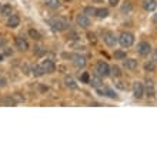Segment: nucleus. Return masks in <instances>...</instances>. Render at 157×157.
<instances>
[{
    "label": "nucleus",
    "mask_w": 157,
    "mask_h": 157,
    "mask_svg": "<svg viewBox=\"0 0 157 157\" xmlns=\"http://www.w3.org/2000/svg\"><path fill=\"white\" fill-rule=\"evenodd\" d=\"M110 71H112L113 76H116V77H120V76H121V71H120V67L119 66L110 67Z\"/></svg>",
    "instance_id": "nucleus-27"
},
{
    "label": "nucleus",
    "mask_w": 157,
    "mask_h": 157,
    "mask_svg": "<svg viewBox=\"0 0 157 157\" xmlns=\"http://www.w3.org/2000/svg\"><path fill=\"white\" fill-rule=\"evenodd\" d=\"M114 57H116V59H126V53H124V52L117 50V52H114Z\"/></svg>",
    "instance_id": "nucleus-29"
},
{
    "label": "nucleus",
    "mask_w": 157,
    "mask_h": 157,
    "mask_svg": "<svg viewBox=\"0 0 157 157\" xmlns=\"http://www.w3.org/2000/svg\"><path fill=\"white\" fill-rule=\"evenodd\" d=\"M94 16H97L99 19H104V17L109 16V10L104 7H100V9H96V14Z\"/></svg>",
    "instance_id": "nucleus-18"
},
{
    "label": "nucleus",
    "mask_w": 157,
    "mask_h": 157,
    "mask_svg": "<svg viewBox=\"0 0 157 157\" xmlns=\"http://www.w3.org/2000/svg\"><path fill=\"white\" fill-rule=\"evenodd\" d=\"M146 96L153 99L156 96V90H154V83L151 80H146Z\"/></svg>",
    "instance_id": "nucleus-11"
},
{
    "label": "nucleus",
    "mask_w": 157,
    "mask_h": 157,
    "mask_svg": "<svg viewBox=\"0 0 157 157\" xmlns=\"http://www.w3.org/2000/svg\"><path fill=\"white\" fill-rule=\"evenodd\" d=\"M87 39H89V41H90V43H96L94 33H87Z\"/></svg>",
    "instance_id": "nucleus-32"
},
{
    "label": "nucleus",
    "mask_w": 157,
    "mask_h": 157,
    "mask_svg": "<svg viewBox=\"0 0 157 157\" xmlns=\"http://www.w3.org/2000/svg\"><path fill=\"white\" fill-rule=\"evenodd\" d=\"M137 52L141 54V56H147V54L151 52V46H150L149 41H140L137 44Z\"/></svg>",
    "instance_id": "nucleus-4"
},
{
    "label": "nucleus",
    "mask_w": 157,
    "mask_h": 157,
    "mask_svg": "<svg viewBox=\"0 0 157 157\" xmlns=\"http://www.w3.org/2000/svg\"><path fill=\"white\" fill-rule=\"evenodd\" d=\"M2 103H3V99H2V97H0V104H2Z\"/></svg>",
    "instance_id": "nucleus-40"
},
{
    "label": "nucleus",
    "mask_w": 157,
    "mask_h": 157,
    "mask_svg": "<svg viewBox=\"0 0 157 157\" xmlns=\"http://www.w3.org/2000/svg\"><path fill=\"white\" fill-rule=\"evenodd\" d=\"M29 36L33 39V40H40V37H41L40 33H39L36 29H30V30H29Z\"/></svg>",
    "instance_id": "nucleus-23"
},
{
    "label": "nucleus",
    "mask_w": 157,
    "mask_h": 157,
    "mask_svg": "<svg viewBox=\"0 0 157 157\" xmlns=\"http://www.w3.org/2000/svg\"><path fill=\"white\" fill-rule=\"evenodd\" d=\"M91 2H94V3H103V0H91Z\"/></svg>",
    "instance_id": "nucleus-38"
},
{
    "label": "nucleus",
    "mask_w": 157,
    "mask_h": 157,
    "mask_svg": "<svg viewBox=\"0 0 157 157\" xmlns=\"http://www.w3.org/2000/svg\"><path fill=\"white\" fill-rule=\"evenodd\" d=\"M84 14H86V16H94V14H96V9L91 7V6H87V7L84 9Z\"/></svg>",
    "instance_id": "nucleus-26"
},
{
    "label": "nucleus",
    "mask_w": 157,
    "mask_h": 157,
    "mask_svg": "<svg viewBox=\"0 0 157 157\" xmlns=\"http://www.w3.org/2000/svg\"><path fill=\"white\" fill-rule=\"evenodd\" d=\"M36 54H37V56H41V54H44V50L41 49V47H36Z\"/></svg>",
    "instance_id": "nucleus-34"
},
{
    "label": "nucleus",
    "mask_w": 157,
    "mask_h": 157,
    "mask_svg": "<svg viewBox=\"0 0 157 157\" xmlns=\"http://www.w3.org/2000/svg\"><path fill=\"white\" fill-rule=\"evenodd\" d=\"M121 12L126 13V14L132 12V4H130V2H126V3L121 6Z\"/></svg>",
    "instance_id": "nucleus-25"
},
{
    "label": "nucleus",
    "mask_w": 157,
    "mask_h": 157,
    "mask_svg": "<svg viewBox=\"0 0 157 157\" xmlns=\"http://www.w3.org/2000/svg\"><path fill=\"white\" fill-rule=\"evenodd\" d=\"M13 97H14V100H16L17 103H20V101H23V100H25V97H23V96H20V93H16V94H13Z\"/></svg>",
    "instance_id": "nucleus-31"
},
{
    "label": "nucleus",
    "mask_w": 157,
    "mask_h": 157,
    "mask_svg": "<svg viewBox=\"0 0 157 157\" xmlns=\"http://www.w3.org/2000/svg\"><path fill=\"white\" fill-rule=\"evenodd\" d=\"M3 103H4V106H16L17 101L14 100L13 96H6V97L3 99Z\"/></svg>",
    "instance_id": "nucleus-20"
},
{
    "label": "nucleus",
    "mask_w": 157,
    "mask_h": 157,
    "mask_svg": "<svg viewBox=\"0 0 157 157\" xmlns=\"http://www.w3.org/2000/svg\"><path fill=\"white\" fill-rule=\"evenodd\" d=\"M73 64H75L77 69H80V67H84L86 66V57L84 56H80V54H75L73 56Z\"/></svg>",
    "instance_id": "nucleus-12"
},
{
    "label": "nucleus",
    "mask_w": 157,
    "mask_h": 157,
    "mask_svg": "<svg viewBox=\"0 0 157 157\" xmlns=\"http://www.w3.org/2000/svg\"><path fill=\"white\" fill-rule=\"evenodd\" d=\"M32 73H33L36 77H40V76L44 75V70L41 69V66H39V64H34V66L32 67Z\"/></svg>",
    "instance_id": "nucleus-19"
},
{
    "label": "nucleus",
    "mask_w": 157,
    "mask_h": 157,
    "mask_svg": "<svg viewBox=\"0 0 157 157\" xmlns=\"http://www.w3.org/2000/svg\"><path fill=\"white\" fill-rule=\"evenodd\" d=\"M44 4L49 9H59L60 7V0H44Z\"/></svg>",
    "instance_id": "nucleus-17"
},
{
    "label": "nucleus",
    "mask_w": 157,
    "mask_h": 157,
    "mask_svg": "<svg viewBox=\"0 0 157 157\" xmlns=\"http://www.w3.org/2000/svg\"><path fill=\"white\" fill-rule=\"evenodd\" d=\"M2 60H3V54H0V62H2Z\"/></svg>",
    "instance_id": "nucleus-39"
},
{
    "label": "nucleus",
    "mask_w": 157,
    "mask_h": 157,
    "mask_svg": "<svg viewBox=\"0 0 157 157\" xmlns=\"http://www.w3.org/2000/svg\"><path fill=\"white\" fill-rule=\"evenodd\" d=\"M76 21H77V25L80 26L82 29H87V27L90 26V19H89V16H86V14H78Z\"/></svg>",
    "instance_id": "nucleus-8"
},
{
    "label": "nucleus",
    "mask_w": 157,
    "mask_h": 157,
    "mask_svg": "<svg viewBox=\"0 0 157 157\" xmlns=\"http://www.w3.org/2000/svg\"><path fill=\"white\" fill-rule=\"evenodd\" d=\"M109 3L112 4V6H117V4H119V0H109Z\"/></svg>",
    "instance_id": "nucleus-35"
},
{
    "label": "nucleus",
    "mask_w": 157,
    "mask_h": 157,
    "mask_svg": "<svg viewBox=\"0 0 157 157\" xmlns=\"http://www.w3.org/2000/svg\"><path fill=\"white\" fill-rule=\"evenodd\" d=\"M133 93H134L136 99H141L143 94H144V86H143V83H140V82L133 83Z\"/></svg>",
    "instance_id": "nucleus-5"
},
{
    "label": "nucleus",
    "mask_w": 157,
    "mask_h": 157,
    "mask_svg": "<svg viewBox=\"0 0 157 157\" xmlns=\"http://www.w3.org/2000/svg\"><path fill=\"white\" fill-rule=\"evenodd\" d=\"M16 47L20 50V52H27V50H29V43H27L26 39L19 36V37H16Z\"/></svg>",
    "instance_id": "nucleus-10"
},
{
    "label": "nucleus",
    "mask_w": 157,
    "mask_h": 157,
    "mask_svg": "<svg viewBox=\"0 0 157 157\" xmlns=\"http://www.w3.org/2000/svg\"><path fill=\"white\" fill-rule=\"evenodd\" d=\"M20 25V17L17 14H10L9 16V20H7V26L10 29H16L17 26Z\"/></svg>",
    "instance_id": "nucleus-13"
},
{
    "label": "nucleus",
    "mask_w": 157,
    "mask_h": 157,
    "mask_svg": "<svg viewBox=\"0 0 157 157\" xmlns=\"http://www.w3.org/2000/svg\"><path fill=\"white\" fill-rule=\"evenodd\" d=\"M6 84H7V80L0 76V87H6Z\"/></svg>",
    "instance_id": "nucleus-33"
},
{
    "label": "nucleus",
    "mask_w": 157,
    "mask_h": 157,
    "mask_svg": "<svg viewBox=\"0 0 157 157\" xmlns=\"http://www.w3.org/2000/svg\"><path fill=\"white\" fill-rule=\"evenodd\" d=\"M123 64L127 70H134V69H137V60L136 59H124Z\"/></svg>",
    "instance_id": "nucleus-16"
},
{
    "label": "nucleus",
    "mask_w": 157,
    "mask_h": 157,
    "mask_svg": "<svg viewBox=\"0 0 157 157\" xmlns=\"http://www.w3.org/2000/svg\"><path fill=\"white\" fill-rule=\"evenodd\" d=\"M40 66L44 70V73H54V70H56V64L52 60H43Z\"/></svg>",
    "instance_id": "nucleus-9"
},
{
    "label": "nucleus",
    "mask_w": 157,
    "mask_h": 157,
    "mask_svg": "<svg viewBox=\"0 0 157 157\" xmlns=\"http://www.w3.org/2000/svg\"><path fill=\"white\" fill-rule=\"evenodd\" d=\"M143 7H144L147 12H154V10L157 9V2L156 0H144Z\"/></svg>",
    "instance_id": "nucleus-15"
},
{
    "label": "nucleus",
    "mask_w": 157,
    "mask_h": 157,
    "mask_svg": "<svg viewBox=\"0 0 157 157\" xmlns=\"http://www.w3.org/2000/svg\"><path fill=\"white\" fill-rule=\"evenodd\" d=\"M64 84H66V87H69V89H77V83H76L71 77L64 78Z\"/></svg>",
    "instance_id": "nucleus-21"
},
{
    "label": "nucleus",
    "mask_w": 157,
    "mask_h": 157,
    "mask_svg": "<svg viewBox=\"0 0 157 157\" xmlns=\"http://www.w3.org/2000/svg\"><path fill=\"white\" fill-rule=\"evenodd\" d=\"M116 86L119 87L120 90H127V84H124V82H117Z\"/></svg>",
    "instance_id": "nucleus-30"
},
{
    "label": "nucleus",
    "mask_w": 157,
    "mask_h": 157,
    "mask_svg": "<svg viewBox=\"0 0 157 157\" xmlns=\"http://www.w3.org/2000/svg\"><path fill=\"white\" fill-rule=\"evenodd\" d=\"M2 14H3V16H10V14H12V6H10V4L2 6Z\"/></svg>",
    "instance_id": "nucleus-22"
},
{
    "label": "nucleus",
    "mask_w": 157,
    "mask_h": 157,
    "mask_svg": "<svg viewBox=\"0 0 157 157\" xmlns=\"http://www.w3.org/2000/svg\"><path fill=\"white\" fill-rule=\"evenodd\" d=\"M49 25L52 26L53 30H57V32H63V30H67L69 29V20L67 19H63V17H54L52 20H49Z\"/></svg>",
    "instance_id": "nucleus-1"
},
{
    "label": "nucleus",
    "mask_w": 157,
    "mask_h": 157,
    "mask_svg": "<svg viewBox=\"0 0 157 157\" xmlns=\"http://www.w3.org/2000/svg\"><path fill=\"white\" fill-rule=\"evenodd\" d=\"M97 93H99L100 96L110 97V99H117V94L112 90V89H109V87H103V89H101V87H97Z\"/></svg>",
    "instance_id": "nucleus-7"
},
{
    "label": "nucleus",
    "mask_w": 157,
    "mask_h": 157,
    "mask_svg": "<svg viewBox=\"0 0 157 157\" xmlns=\"http://www.w3.org/2000/svg\"><path fill=\"white\" fill-rule=\"evenodd\" d=\"M89 80H90V75H89L87 71H84V73L80 76V82L82 83H89Z\"/></svg>",
    "instance_id": "nucleus-28"
},
{
    "label": "nucleus",
    "mask_w": 157,
    "mask_h": 157,
    "mask_svg": "<svg viewBox=\"0 0 157 157\" xmlns=\"http://www.w3.org/2000/svg\"><path fill=\"white\" fill-rule=\"evenodd\" d=\"M101 76H99V75H93V76H90V80H89V84H91V87H100L101 86Z\"/></svg>",
    "instance_id": "nucleus-14"
},
{
    "label": "nucleus",
    "mask_w": 157,
    "mask_h": 157,
    "mask_svg": "<svg viewBox=\"0 0 157 157\" xmlns=\"http://www.w3.org/2000/svg\"><path fill=\"white\" fill-rule=\"evenodd\" d=\"M119 43L121 47H130L134 43V36L130 32H123L119 37Z\"/></svg>",
    "instance_id": "nucleus-2"
},
{
    "label": "nucleus",
    "mask_w": 157,
    "mask_h": 157,
    "mask_svg": "<svg viewBox=\"0 0 157 157\" xmlns=\"http://www.w3.org/2000/svg\"><path fill=\"white\" fill-rule=\"evenodd\" d=\"M153 62H154V63H157V50L153 53Z\"/></svg>",
    "instance_id": "nucleus-36"
},
{
    "label": "nucleus",
    "mask_w": 157,
    "mask_h": 157,
    "mask_svg": "<svg viewBox=\"0 0 157 157\" xmlns=\"http://www.w3.org/2000/svg\"><path fill=\"white\" fill-rule=\"evenodd\" d=\"M153 21H154V23H156V25H157V13H156V14H154V16H153Z\"/></svg>",
    "instance_id": "nucleus-37"
},
{
    "label": "nucleus",
    "mask_w": 157,
    "mask_h": 157,
    "mask_svg": "<svg viewBox=\"0 0 157 157\" xmlns=\"http://www.w3.org/2000/svg\"><path fill=\"white\" fill-rule=\"evenodd\" d=\"M96 71H97V75L101 76V77H107V76L112 75V71H110V66H109L107 63H104V62L97 63V66H96Z\"/></svg>",
    "instance_id": "nucleus-3"
},
{
    "label": "nucleus",
    "mask_w": 157,
    "mask_h": 157,
    "mask_svg": "<svg viewBox=\"0 0 157 157\" xmlns=\"http://www.w3.org/2000/svg\"><path fill=\"white\" fill-rule=\"evenodd\" d=\"M103 40H104V43L107 46H110V47H114L117 43L116 36H114V33H112V32H106L103 36Z\"/></svg>",
    "instance_id": "nucleus-6"
},
{
    "label": "nucleus",
    "mask_w": 157,
    "mask_h": 157,
    "mask_svg": "<svg viewBox=\"0 0 157 157\" xmlns=\"http://www.w3.org/2000/svg\"><path fill=\"white\" fill-rule=\"evenodd\" d=\"M144 70L146 71H154L156 70V63L154 62H147L144 64Z\"/></svg>",
    "instance_id": "nucleus-24"
}]
</instances>
